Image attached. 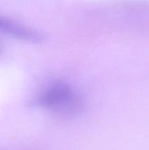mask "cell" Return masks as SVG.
I'll use <instances>...</instances> for the list:
<instances>
[{
	"label": "cell",
	"mask_w": 149,
	"mask_h": 150,
	"mask_svg": "<svg viewBox=\"0 0 149 150\" xmlns=\"http://www.w3.org/2000/svg\"><path fill=\"white\" fill-rule=\"evenodd\" d=\"M37 104L58 116L68 117L78 113L83 109L84 101L69 84L56 82L40 93Z\"/></svg>",
	"instance_id": "cell-1"
},
{
	"label": "cell",
	"mask_w": 149,
	"mask_h": 150,
	"mask_svg": "<svg viewBox=\"0 0 149 150\" xmlns=\"http://www.w3.org/2000/svg\"><path fill=\"white\" fill-rule=\"evenodd\" d=\"M0 33L26 42L40 43L44 40L42 34L37 30L20 24L2 14H0Z\"/></svg>",
	"instance_id": "cell-2"
},
{
	"label": "cell",
	"mask_w": 149,
	"mask_h": 150,
	"mask_svg": "<svg viewBox=\"0 0 149 150\" xmlns=\"http://www.w3.org/2000/svg\"><path fill=\"white\" fill-rule=\"evenodd\" d=\"M3 51H4V47H3V44L0 41V55L3 54Z\"/></svg>",
	"instance_id": "cell-3"
}]
</instances>
